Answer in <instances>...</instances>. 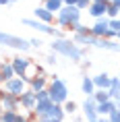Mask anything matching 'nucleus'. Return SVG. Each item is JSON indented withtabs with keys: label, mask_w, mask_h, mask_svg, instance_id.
Listing matches in <instances>:
<instances>
[{
	"label": "nucleus",
	"mask_w": 120,
	"mask_h": 122,
	"mask_svg": "<svg viewBox=\"0 0 120 122\" xmlns=\"http://www.w3.org/2000/svg\"><path fill=\"white\" fill-rule=\"evenodd\" d=\"M52 52L54 54H62V56L75 60V62L83 58V50L75 41H68V39H56V41H52Z\"/></svg>",
	"instance_id": "1"
},
{
	"label": "nucleus",
	"mask_w": 120,
	"mask_h": 122,
	"mask_svg": "<svg viewBox=\"0 0 120 122\" xmlns=\"http://www.w3.org/2000/svg\"><path fill=\"white\" fill-rule=\"evenodd\" d=\"M48 91H50V99L54 103H58V106L68 102V87H66V83L62 79H52Z\"/></svg>",
	"instance_id": "2"
},
{
	"label": "nucleus",
	"mask_w": 120,
	"mask_h": 122,
	"mask_svg": "<svg viewBox=\"0 0 120 122\" xmlns=\"http://www.w3.org/2000/svg\"><path fill=\"white\" fill-rule=\"evenodd\" d=\"M79 19H81V10L77 6H62V10L58 13V25L60 27H66V29H70V27L75 25V23H79Z\"/></svg>",
	"instance_id": "3"
},
{
	"label": "nucleus",
	"mask_w": 120,
	"mask_h": 122,
	"mask_svg": "<svg viewBox=\"0 0 120 122\" xmlns=\"http://www.w3.org/2000/svg\"><path fill=\"white\" fill-rule=\"evenodd\" d=\"M0 44L2 46H8V48H15V50H21L25 52L31 48V44L23 37H17V35H10V33H2L0 31Z\"/></svg>",
	"instance_id": "4"
},
{
	"label": "nucleus",
	"mask_w": 120,
	"mask_h": 122,
	"mask_svg": "<svg viewBox=\"0 0 120 122\" xmlns=\"http://www.w3.org/2000/svg\"><path fill=\"white\" fill-rule=\"evenodd\" d=\"M23 23H25L27 27H31V29H37V31H42V33H48V35H54V37L62 39V33L56 31L54 27H50L48 23H42V21H37V19H23Z\"/></svg>",
	"instance_id": "5"
},
{
	"label": "nucleus",
	"mask_w": 120,
	"mask_h": 122,
	"mask_svg": "<svg viewBox=\"0 0 120 122\" xmlns=\"http://www.w3.org/2000/svg\"><path fill=\"white\" fill-rule=\"evenodd\" d=\"M4 89H6V93L19 97L21 93H25V81H23L21 77H15V79H10V81L4 83Z\"/></svg>",
	"instance_id": "6"
},
{
	"label": "nucleus",
	"mask_w": 120,
	"mask_h": 122,
	"mask_svg": "<svg viewBox=\"0 0 120 122\" xmlns=\"http://www.w3.org/2000/svg\"><path fill=\"white\" fill-rule=\"evenodd\" d=\"M29 66H31V60H29V58H15L13 60V68H15V75H17V77H21L23 79V81H29V79H27V68H29Z\"/></svg>",
	"instance_id": "7"
},
{
	"label": "nucleus",
	"mask_w": 120,
	"mask_h": 122,
	"mask_svg": "<svg viewBox=\"0 0 120 122\" xmlns=\"http://www.w3.org/2000/svg\"><path fill=\"white\" fill-rule=\"evenodd\" d=\"M19 103L23 106V108H27V110H35V106H37L35 93H33V91H25V93H21V95H19Z\"/></svg>",
	"instance_id": "8"
},
{
	"label": "nucleus",
	"mask_w": 120,
	"mask_h": 122,
	"mask_svg": "<svg viewBox=\"0 0 120 122\" xmlns=\"http://www.w3.org/2000/svg\"><path fill=\"white\" fill-rule=\"evenodd\" d=\"M108 29H110V21L108 19H99L93 27H91V35H93V37H104Z\"/></svg>",
	"instance_id": "9"
},
{
	"label": "nucleus",
	"mask_w": 120,
	"mask_h": 122,
	"mask_svg": "<svg viewBox=\"0 0 120 122\" xmlns=\"http://www.w3.org/2000/svg\"><path fill=\"white\" fill-rule=\"evenodd\" d=\"M0 102H2V108L6 110V112H15L17 103H19V97L10 95V93H2L0 95Z\"/></svg>",
	"instance_id": "10"
},
{
	"label": "nucleus",
	"mask_w": 120,
	"mask_h": 122,
	"mask_svg": "<svg viewBox=\"0 0 120 122\" xmlns=\"http://www.w3.org/2000/svg\"><path fill=\"white\" fill-rule=\"evenodd\" d=\"M93 85H95V89L108 91V89H110V85H112V77H110V75H106V72H101V75L93 77Z\"/></svg>",
	"instance_id": "11"
},
{
	"label": "nucleus",
	"mask_w": 120,
	"mask_h": 122,
	"mask_svg": "<svg viewBox=\"0 0 120 122\" xmlns=\"http://www.w3.org/2000/svg\"><path fill=\"white\" fill-rule=\"evenodd\" d=\"M95 48H104V50H110V52H120V44L112 41V39H104V37H95Z\"/></svg>",
	"instance_id": "12"
},
{
	"label": "nucleus",
	"mask_w": 120,
	"mask_h": 122,
	"mask_svg": "<svg viewBox=\"0 0 120 122\" xmlns=\"http://www.w3.org/2000/svg\"><path fill=\"white\" fill-rule=\"evenodd\" d=\"M106 10H108V2H104V4H99V2H91V4H89V15H91V17L104 19Z\"/></svg>",
	"instance_id": "13"
},
{
	"label": "nucleus",
	"mask_w": 120,
	"mask_h": 122,
	"mask_svg": "<svg viewBox=\"0 0 120 122\" xmlns=\"http://www.w3.org/2000/svg\"><path fill=\"white\" fill-rule=\"evenodd\" d=\"M108 95H110V99H114L116 103H120V79H116V77L112 79V85H110V89H108Z\"/></svg>",
	"instance_id": "14"
},
{
	"label": "nucleus",
	"mask_w": 120,
	"mask_h": 122,
	"mask_svg": "<svg viewBox=\"0 0 120 122\" xmlns=\"http://www.w3.org/2000/svg\"><path fill=\"white\" fill-rule=\"evenodd\" d=\"M35 17H37V21H42V23H48V25H50L52 21H54V15H52L46 6L35 8Z\"/></svg>",
	"instance_id": "15"
},
{
	"label": "nucleus",
	"mask_w": 120,
	"mask_h": 122,
	"mask_svg": "<svg viewBox=\"0 0 120 122\" xmlns=\"http://www.w3.org/2000/svg\"><path fill=\"white\" fill-rule=\"evenodd\" d=\"M29 83H31V91H33V93H37V91L46 89V83H48V81H46L44 75H39V77H31Z\"/></svg>",
	"instance_id": "16"
},
{
	"label": "nucleus",
	"mask_w": 120,
	"mask_h": 122,
	"mask_svg": "<svg viewBox=\"0 0 120 122\" xmlns=\"http://www.w3.org/2000/svg\"><path fill=\"white\" fill-rule=\"evenodd\" d=\"M81 87H83V93H85L87 97H93V93H95V85H93V79H91V77H83Z\"/></svg>",
	"instance_id": "17"
},
{
	"label": "nucleus",
	"mask_w": 120,
	"mask_h": 122,
	"mask_svg": "<svg viewBox=\"0 0 120 122\" xmlns=\"http://www.w3.org/2000/svg\"><path fill=\"white\" fill-rule=\"evenodd\" d=\"M46 116H48V118H52V120H60V122H62V118H64V110L60 108L58 103H54V106L50 108V112H48Z\"/></svg>",
	"instance_id": "18"
},
{
	"label": "nucleus",
	"mask_w": 120,
	"mask_h": 122,
	"mask_svg": "<svg viewBox=\"0 0 120 122\" xmlns=\"http://www.w3.org/2000/svg\"><path fill=\"white\" fill-rule=\"evenodd\" d=\"M44 6L48 8L52 15H54V13H60V10H62V6H64V0H46Z\"/></svg>",
	"instance_id": "19"
},
{
	"label": "nucleus",
	"mask_w": 120,
	"mask_h": 122,
	"mask_svg": "<svg viewBox=\"0 0 120 122\" xmlns=\"http://www.w3.org/2000/svg\"><path fill=\"white\" fill-rule=\"evenodd\" d=\"M52 106H54V102H52V99H46V102H37V106H35V112H37V116H46L48 112H50Z\"/></svg>",
	"instance_id": "20"
},
{
	"label": "nucleus",
	"mask_w": 120,
	"mask_h": 122,
	"mask_svg": "<svg viewBox=\"0 0 120 122\" xmlns=\"http://www.w3.org/2000/svg\"><path fill=\"white\" fill-rule=\"evenodd\" d=\"M0 71H2V77H4V81H10V79H15V68H13V64H2V66H0Z\"/></svg>",
	"instance_id": "21"
},
{
	"label": "nucleus",
	"mask_w": 120,
	"mask_h": 122,
	"mask_svg": "<svg viewBox=\"0 0 120 122\" xmlns=\"http://www.w3.org/2000/svg\"><path fill=\"white\" fill-rule=\"evenodd\" d=\"M93 99H95L97 103H106L108 99H110V95H108V91H104V89H97V91L93 93Z\"/></svg>",
	"instance_id": "22"
},
{
	"label": "nucleus",
	"mask_w": 120,
	"mask_h": 122,
	"mask_svg": "<svg viewBox=\"0 0 120 122\" xmlns=\"http://www.w3.org/2000/svg\"><path fill=\"white\" fill-rule=\"evenodd\" d=\"M118 10H120V8L116 6L114 2H108V10H106V13L110 15V19H116V17H118Z\"/></svg>",
	"instance_id": "23"
},
{
	"label": "nucleus",
	"mask_w": 120,
	"mask_h": 122,
	"mask_svg": "<svg viewBox=\"0 0 120 122\" xmlns=\"http://www.w3.org/2000/svg\"><path fill=\"white\" fill-rule=\"evenodd\" d=\"M35 99H37V102H46V99H50V91H48V89L37 91V93H35Z\"/></svg>",
	"instance_id": "24"
},
{
	"label": "nucleus",
	"mask_w": 120,
	"mask_h": 122,
	"mask_svg": "<svg viewBox=\"0 0 120 122\" xmlns=\"http://www.w3.org/2000/svg\"><path fill=\"white\" fill-rule=\"evenodd\" d=\"M15 118H17L15 112H4L2 114V122H15Z\"/></svg>",
	"instance_id": "25"
},
{
	"label": "nucleus",
	"mask_w": 120,
	"mask_h": 122,
	"mask_svg": "<svg viewBox=\"0 0 120 122\" xmlns=\"http://www.w3.org/2000/svg\"><path fill=\"white\" fill-rule=\"evenodd\" d=\"M110 29L118 33L120 31V19H110Z\"/></svg>",
	"instance_id": "26"
},
{
	"label": "nucleus",
	"mask_w": 120,
	"mask_h": 122,
	"mask_svg": "<svg viewBox=\"0 0 120 122\" xmlns=\"http://www.w3.org/2000/svg\"><path fill=\"white\" fill-rule=\"evenodd\" d=\"M77 110V103L75 102H66V106H64V112H68V114H73Z\"/></svg>",
	"instance_id": "27"
},
{
	"label": "nucleus",
	"mask_w": 120,
	"mask_h": 122,
	"mask_svg": "<svg viewBox=\"0 0 120 122\" xmlns=\"http://www.w3.org/2000/svg\"><path fill=\"white\" fill-rule=\"evenodd\" d=\"M108 118H110V122H118V120H120V112H118V108L114 110V112L108 116Z\"/></svg>",
	"instance_id": "28"
},
{
	"label": "nucleus",
	"mask_w": 120,
	"mask_h": 122,
	"mask_svg": "<svg viewBox=\"0 0 120 122\" xmlns=\"http://www.w3.org/2000/svg\"><path fill=\"white\" fill-rule=\"evenodd\" d=\"M89 4H91V2H89V0H79V4H77V8H79V10H81V8L89 6Z\"/></svg>",
	"instance_id": "29"
},
{
	"label": "nucleus",
	"mask_w": 120,
	"mask_h": 122,
	"mask_svg": "<svg viewBox=\"0 0 120 122\" xmlns=\"http://www.w3.org/2000/svg\"><path fill=\"white\" fill-rule=\"evenodd\" d=\"M48 62H50V64H56V54H50V56H48Z\"/></svg>",
	"instance_id": "30"
},
{
	"label": "nucleus",
	"mask_w": 120,
	"mask_h": 122,
	"mask_svg": "<svg viewBox=\"0 0 120 122\" xmlns=\"http://www.w3.org/2000/svg\"><path fill=\"white\" fill-rule=\"evenodd\" d=\"M29 44H31V46H35V48H39V46H42V41H39V39H31Z\"/></svg>",
	"instance_id": "31"
},
{
	"label": "nucleus",
	"mask_w": 120,
	"mask_h": 122,
	"mask_svg": "<svg viewBox=\"0 0 120 122\" xmlns=\"http://www.w3.org/2000/svg\"><path fill=\"white\" fill-rule=\"evenodd\" d=\"M15 122H27V120L23 118V116H17V118H15Z\"/></svg>",
	"instance_id": "32"
},
{
	"label": "nucleus",
	"mask_w": 120,
	"mask_h": 122,
	"mask_svg": "<svg viewBox=\"0 0 120 122\" xmlns=\"http://www.w3.org/2000/svg\"><path fill=\"white\" fill-rule=\"evenodd\" d=\"M97 122H110V118H104L101 116V118H97Z\"/></svg>",
	"instance_id": "33"
},
{
	"label": "nucleus",
	"mask_w": 120,
	"mask_h": 122,
	"mask_svg": "<svg viewBox=\"0 0 120 122\" xmlns=\"http://www.w3.org/2000/svg\"><path fill=\"white\" fill-rule=\"evenodd\" d=\"M91 2H99V4H104V2H108V0H91Z\"/></svg>",
	"instance_id": "34"
},
{
	"label": "nucleus",
	"mask_w": 120,
	"mask_h": 122,
	"mask_svg": "<svg viewBox=\"0 0 120 122\" xmlns=\"http://www.w3.org/2000/svg\"><path fill=\"white\" fill-rule=\"evenodd\" d=\"M114 4H116V6H118V8H120V0H114Z\"/></svg>",
	"instance_id": "35"
},
{
	"label": "nucleus",
	"mask_w": 120,
	"mask_h": 122,
	"mask_svg": "<svg viewBox=\"0 0 120 122\" xmlns=\"http://www.w3.org/2000/svg\"><path fill=\"white\" fill-rule=\"evenodd\" d=\"M2 81H4V77H2V71H0V83H2Z\"/></svg>",
	"instance_id": "36"
},
{
	"label": "nucleus",
	"mask_w": 120,
	"mask_h": 122,
	"mask_svg": "<svg viewBox=\"0 0 120 122\" xmlns=\"http://www.w3.org/2000/svg\"><path fill=\"white\" fill-rule=\"evenodd\" d=\"M116 37H118V39H120V31H118V35H116Z\"/></svg>",
	"instance_id": "37"
},
{
	"label": "nucleus",
	"mask_w": 120,
	"mask_h": 122,
	"mask_svg": "<svg viewBox=\"0 0 120 122\" xmlns=\"http://www.w3.org/2000/svg\"><path fill=\"white\" fill-rule=\"evenodd\" d=\"M0 110H2V102H0Z\"/></svg>",
	"instance_id": "38"
},
{
	"label": "nucleus",
	"mask_w": 120,
	"mask_h": 122,
	"mask_svg": "<svg viewBox=\"0 0 120 122\" xmlns=\"http://www.w3.org/2000/svg\"><path fill=\"white\" fill-rule=\"evenodd\" d=\"M118 112H120V103H118Z\"/></svg>",
	"instance_id": "39"
},
{
	"label": "nucleus",
	"mask_w": 120,
	"mask_h": 122,
	"mask_svg": "<svg viewBox=\"0 0 120 122\" xmlns=\"http://www.w3.org/2000/svg\"><path fill=\"white\" fill-rule=\"evenodd\" d=\"M108 2H114V0H108Z\"/></svg>",
	"instance_id": "40"
},
{
	"label": "nucleus",
	"mask_w": 120,
	"mask_h": 122,
	"mask_svg": "<svg viewBox=\"0 0 120 122\" xmlns=\"http://www.w3.org/2000/svg\"><path fill=\"white\" fill-rule=\"evenodd\" d=\"M8 2H13V0H8Z\"/></svg>",
	"instance_id": "41"
}]
</instances>
